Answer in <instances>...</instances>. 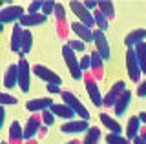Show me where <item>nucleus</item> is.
<instances>
[{"mask_svg": "<svg viewBox=\"0 0 146 144\" xmlns=\"http://www.w3.org/2000/svg\"><path fill=\"white\" fill-rule=\"evenodd\" d=\"M62 57H64V62H66V66H68V71H70L71 79H75V80L84 79V73H82V69H80V62L77 60L75 51H73L68 44L62 46Z\"/></svg>", "mask_w": 146, "mask_h": 144, "instance_id": "nucleus-1", "label": "nucleus"}, {"mask_svg": "<svg viewBox=\"0 0 146 144\" xmlns=\"http://www.w3.org/2000/svg\"><path fill=\"white\" fill-rule=\"evenodd\" d=\"M70 9L71 13L79 18L80 24H84V26H88V28L91 29V26H95V18H93V13L88 11L84 7V2H79V0H71L70 2Z\"/></svg>", "mask_w": 146, "mask_h": 144, "instance_id": "nucleus-2", "label": "nucleus"}, {"mask_svg": "<svg viewBox=\"0 0 146 144\" xmlns=\"http://www.w3.org/2000/svg\"><path fill=\"white\" fill-rule=\"evenodd\" d=\"M126 71H128V77H130L131 82H141L143 71H141V66H139V60H137L133 48H128V51H126Z\"/></svg>", "mask_w": 146, "mask_h": 144, "instance_id": "nucleus-3", "label": "nucleus"}, {"mask_svg": "<svg viewBox=\"0 0 146 144\" xmlns=\"http://www.w3.org/2000/svg\"><path fill=\"white\" fill-rule=\"evenodd\" d=\"M60 97H62V102H64V104L70 106L71 110L80 117L82 120H88V119H90V111L86 110V106L82 104V102H80L75 95H73L71 91H62V93H60Z\"/></svg>", "mask_w": 146, "mask_h": 144, "instance_id": "nucleus-4", "label": "nucleus"}, {"mask_svg": "<svg viewBox=\"0 0 146 144\" xmlns=\"http://www.w3.org/2000/svg\"><path fill=\"white\" fill-rule=\"evenodd\" d=\"M84 84H86V91H88V95L91 98V102H93V106H104V97L100 95V89H99V84H97V79L93 77V75L86 73L84 77Z\"/></svg>", "mask_w": 146, "mask_h": 144, "instance_id": "nucleus-5", "label": "nucleus"}, {"mask_svg": "<svg viewBox=\"0 0 146 144\" xmlns=\"http://www.w3.org/2000/svg\"><path fill=\"white\" fill-rule=\"evenodd\" d=\"M31 71H33V67L27 64V60L26 58H20V60H18V88H20L24 93L29 91Z\"/></svg>", "mask_w": 146, "mask_h": 144, "instance_id": "nucleus-6", "label": "nucleus"}, {"mask_svg": "<svg viewBox=\"0 0 146 144\" xmlns=\"http://www.w3.org/2000/svg\"><path fill=\"white\" fill-rule=\"evenodd\" d=\"M124 91H126V82L124 80H117V82L108 89L106 95H104V108H115L117 100L121 98V95Z\"/></svg>", "mask_w": 146, "mask_h": 144, "instance_id": "nucleus-7", "label": "nucleus"}, {"mask_svg": "<svg viewBox=\"0 0 146 144\" xmlns=\"http://www.w3.org/2000/svg\"><path fill=\"white\" fill-rule=\"evenodd\" d=\"M26 15V11L20 6H6L0 11V24H13V22H20V18Z\"/></svg>", "mask_w": 146, "mask_h": 144, "instance_id": "nucleus-8", "label": "nucleus"}, {"mask_svg": "<svg viewBox=\"0 0 146 144\" xmlns=\"http://www.w3.org/2000/svg\"><path fill=\"white\" fill-rule=\"evenodd\" d=\"M93 42H95V51H97L104 60H108V58L111 57V51H110V44H108V38H106V35H104V31L93 29Z\"/></svg>", "mask_w": 146, "mask_h": 144, "instance_id": "nucleus-9", "label": "nucleus"}, {"mask_svg": "<svg viewBox=\"0 0 146 144\" xmlns=\"http://www.w3.org/2000/svg\"><path fill=\"white\" fill-rule=\"evenodd\" d=\"M42 115L40 113H33L27 119V122L24 126V141H31L38 131H42Z\"/></svg>", "mask_w": 146, "mask_h": 144, "instance_id": "nucleus-10", "label": "nucleus"}, {"mask_svg": "<svg viewBox=\"0 0 146 144\" xmlns=\"http://www.w3.org/2000/svg\"><path fill=\"white\" fill-rule=\"evenodd\" d=\"M33 73H35L38 79L46 80L48 84H57V86H60V84H62V79L58 77V75L55 73L53 69H49V67H46V66H42V64L33 66Z\"/></svg>", "mask_w": 146, "mask_h": 144, "instance_id": "nucleus-11", "label": "nucleus"}, {"mask_svg": "<svg viewBox=\"0 0 146 144\" xmlns=\"http://www.w3.org/2000/svg\"><path fill=\"white\" fill-rule=\"evenodd\" d=\"M55 104L51 98L48 97H42V98H31V100L26 102V110L31 111V113H42L44 110H49Z\"/></svg>", "mask_w": 146, "mask_h": 144, "instance_id": "nucleus-12", "label": "nucleus"}, {"mask_svg": "<svg viewBox=\"0 0 146 144\" xmlns=\"http://www.w3.org/2000/svg\"><path fill=\"white\" fill-rule=\"evenodd\" d=\"M91 126H88V120H68V122H64L60 126V131L62 133H82V131H88Z\"/></svg>", "mask_w": 146, "mask_h": 144, "instance_id": "nucleus-13", "label": "nucleus"}, {"mask_svg": "<svg viewBox=\"0 0 146 144\" xmlns=\"http://www.w3.org/2000/svg\"><path fill=\"white\" fill-rule=\"evenodd\" d=\"M70 28H71L73 33L77 35V38H80L82 42H93V29H90L88 26L80 24V22L77 20V22H71Z\"/></svg>", "mask_w": 146, "mask_h": 144, "instance_id": "nucleus-14", "label": "nucleus"}, {"mask_svg": "<svg viewBox=\"0 0 146 144\" xmlns=\"http://www.w3.org/2000/svg\"><path fill=\"white\" fill-rule=\"evenodd\" d=\"M46 18H48V17H44L42 13H36V15L26 13V15L20 18V22H18V26H20L22 29H29V28H33V26H42L46 22Z\"/></svg>", "mask_w": 146, "mask_h": 144, "instance_id": "nucleus-15", "label": "nucleus"}, {"mask_svg": "<svg viewBox=\"0 0 146 144\" xmlns=\"http://www.w3.org/2000/svg\"><path fill=\"white\" fill-rule=\"evenodd\" d=\"M49 110H51L53 115L60 117V119H64L66 122H68V120H75V115H77L75 111H73L68 104H64V102H60V104H57V102H55V104L49 108Z\"/></svg>", "mask_w": 146, "mask_h": 144, "instance_id": "nucleus-16", "label": "nucleus"}, {"mask_svg": "<svg viewBox=\"0 0 146 144\" xmlns=\"http://www.w3.org/2000/svg\"><path fill=\"white\" fill-rule=\"evenodd\" d=\"M15 86H18V64H11L4 73V88L13 89Z\"/></svg>", "mask_w": 146, "mask_h": 144, "instance_id": "nucleus-17", "label": "nucleus"}, {"mask_svg": "<svg viewBox=\"0 0 146 144\" xmlns=\"http://www.w3.org/2000/svg\"><path fill=\"white\" fill-rule=\"evenodd\" d=\"M90 57H91V73H93V77L97 80L102 79L104 77V58L97 51H91Z\"/></svg>", "mask_w": 146, "mask_h": 144, "instance_id": "nucleus-18", "label": "nucleus"}, {"mask_svg": "<svg viewBox=\"0 0 146 144\" xmlns=\"http://www.w3.org/2000/svg\"><path fill=\"white\" fill-rule=\"evenodd\" d=\"M141 129H143V128H141V119H139V115L130 117V120H128V124H126V139L131 142L135 137H139Z\"/></svg>", "mask_w": 146, "mask_h": 144, "instance_id": "nucleus-19", "label": "nucleus"}, {"mask_svg": "<svg viewBox=\"0 0 146 144\" xmlns=\"http://www.w3.org/2000/svg\"><path fill=\"white\" fill-rule=\"evenodd\" d=\"M141 42H146V29H133V31H130L124 38V44L128 48H135L137 44H141Z\"/></svg>", "mask_w": 146, "mask_h": 144, "instance_id": "nucleus-20", "label": "nucleus"}, {"mask_svg": "<svg viewBox=\"0 0 146 144\" xmlns=\"http://www.w3.org/2000/svg\"><path fill=\"white\" fill-rule=\"evenodd\" d=\"M9 141H11V144H20L24 141V128L20 126L18 120H13L9 126Z\"/></svg>", "mask_w": 146, "mask_h": 144, "instance_id": "nucleus-21", "label": "nucleus"}, {"mask_svg": "<svg viewBox=\"0 0 146 144\" xmlns=\"http://www.w3.org/2000/svg\"><path fill=\"white\" fill-rule=\"evenodd\" d=\"M22 38H24V29H22L20 26H13V31H11V49L15 53L22 51Z\"/></svg>", "mask_w": 146, "mask_h": 144, "instance_id": "nucleus-22", "label": "nucleus"}, {"mask_svg": "<svg viewBox=\"0 0 146 144\" xmlns=\"http://www.w3.org/2000/svg\"><path fill=\"white\" fill-rule=\"evenodd\" d=\"M130 102H131V91H130V89H126V91L121 95V98L117 100L115 108H113V110H115V115H119V117L124 115L126 110H128V106H130Z\"/></svg>", "mask_w": 146, "mask_h": 144, "instance_id": "nucleus-23", "label": "nucleus"}, {"mask_svg": "<svg viewBox=\"0 0 146 144\" xmlns=\"http://www.w3.org/2000/svg\"><path fill=\"white\" fill-rule=\"evenodd\" d=\"M99 119H100V122L104 124V128H108L110 129V133H117V135H121L122 131V126L117 122L115 119H111L108 113H100L99 115Z\"/></svg>", "mask_w": 146, "mask_h": 144, "instance_id": "nucleus-24", "label": "nucleus"}, {"mask_svg": "<svg viewBox=\"0 0 146 144\" xmlns=\"http://www.w3.org/2000/svg\"><path fill=\"white\" fill-rule=\"evenodd\" d=\"M135 49V55H137V60H139V66H141V71L146 75V42H141L133 48Z\"/></svg>", "mask_w": 146, "mask_h": 144, "instance_id": "nucleus-25", "label": "nucleus"}, {"mask_svg": "<svg viewBox=\"0 0 146 144\" xmlns=\"http://www.w3.org/2000/svg\"><path fill=\"white\" fill-rule=\"evenodd\" d=\"M99 11L102 13L108 20L115 18V6H113V2H110V0H102V2H99Z\"/></svg>", "mask_w": 146, "mask_h": 144, "instance_id": "nucleus-26", "label": "nucleus"}, {"mask_svg": "<svg viewBox=\"0 0 146 144\" xmlns=\"http://www.w3.org/2000/svg\"><path fill=\"white\" fill-rule=\"evenodd\" d=\"M100 141V128H95V126H91V128L86 131V137L82 144H99Z\"/></svg>", "mask_w": 146, "mask_h": 144, "instance_id": "nucleus-27", "label": "nucleus"}, {"mask_svg": "<svg viewBox=\"0 0 146 144\" xmlns=\"http://www.w3.org/2000/svg\"><path fill=\"white\" fill-rule=\"evenodd\" d=\"M93 18H95V26H97V29H100V31H106V29H108V22H110V20H108L99 9L93 11Z\"/></svg>", "mask_w": 146, "mask_h": 144, "instance_id": "nucleus-28", "label": "nucleus"}, {"mask_svg": "<svg viewBox=\"0 0 146 144\" xmlns=\"http://www.w3.org/2000/svg\"><path fill=\"white\" fill-rule=\"evenodd\" d=\"M106 142H108V144H131L126 137L117 135V133H108V135H106Z\"/></svg>", "mask_w": 146, "mask_h": 144, "instance_id": "nucleus-29", "label": "nucleus"}, {"mask_svg": "<svg viewBox=\"0 0 146 144\" xmlns=\"http://www.w3.org/2000/svg\"><path fill=\"white\" fill-rule=\"evenodd\" d=\"M68 46H70L73 51H84L86 49V42H82L80 38H71V40H68Z\"/></svg>", "mask_w": 146, "mask_h": 144, "instance_id": "nucleus-30", "label": "nucleus"}, {"mask_svg": "<svg viewBox=\"0 0 146 144\" xmlns=\"http://www.w3.org/2000/svg\"><path fill=\"white\" fill-rule=\"evenodd\" d=\"M55 6H57V2H53V0H44L42 2V15L44 17H48V15H51V13H55Z\"/></svg>", "mask_w": 146, "mask_h": 144, "instance_id": "nucleus-31", "label": "nucleus"}, {"mask_svg": "<svg viewBox=\"0 0 146 144\" xmlns=\"http://www.w3.org/2000/svg\"><path fill=\"white\" fill-rule=\"evenodd\" d=\"M55 17H57V20L64 24L66 22V11H64V6L60 2H57V6H55Z\"/></svg>", "mask_w": 146, "mask_h": 144, "instance_id": "nucleus-32", "label": "nucleus"}, {"mask_svg": "<svg viewBox=\"0 0 146 144\" xmlns=\"http://www.w3.org/2000/svg\"><path fill=\"white\" fill-rule=\"evenodd\" d=\"M40 115H42V124L44 126H51L55 122V115L51 113V110H44Z\"/></svg>", "mask_w": 146, "mask_h": 144, "instance_id": "nucleus-33", "label": "nucleus"}, {"mask_svg": "<svg viewBox=\"0 0 146 144\" xmlns=\"http://www.w3.org/2000/svg\"><path fill=\"white\" fill-rule=\"evenodd\" d=\"M42 2H44V0H35V2H31L29 7H27V13H29V15H36V13H40V11H42Z\"/></svg>", "mask_w": 146, "mask_h": 144, "instance_id": "nucleus-34", "label": "nucleus"}, {"mask_svg": "<svg viewBox=\"0 0 146 144\" xmlns=\"http://www.w3.org/2000/svg\"><path fill=\"white\" fill-rule=\"evenodd\" d=\"M79 62H80V69H82V73H86V71H90V69H91V57H90V55H84Z\"/></svg>", "mask_w": 146, "mask_h": 144, "instance_id": "nucleus-35", "label": "nucleus"}, {"mask_svg": "<svg viewBox=\"0 0 146 144\" xmlns=\"http://www.w3.org/2000/svg\"><path fill=\"white\" fill-rule=\"evenodd\" d=\"M18 100L13 95H7V93H2V95H0V104H2V106H7V104H13V106H15Z\"/></svg>", "mask_w": 146, "mask_h": 144, "instance_id": "nucleus-36", "label": "nucleus"}, {"mask_svg": "<svg viewBox=\"0 0 146 144\" xmlns=\"http://www.w3.org/2000/svg\"><path fill=\"white\" fill-rule=\"evenodd\" d=\"M84 7L88 11H95V9H99V2H95V0H86V2H84Z\"/></svg>", "mask_w": 146, "mask_h": 144, "instance_id": "nucleus-37", "label": "nucleus"}, {"mask_svg": "<svg viewBox=\"0 0 146 144\" xmlns=\"http://www.w3.org/2000/svg\"><path fill=\"white\" fill-rule=\"evenodd\" d=\"M137 95H139L141 98L146 97V79H144V82H141L139 86H137Z\"/></svg>", "mask_w": 146, "mask_h": 144, "instance_id": "nucleus-38", "label": "nucleus"}, {"mask_svg": "<svg viewBox=\"0 0 146 144\" xmlns=\"http://www.w3.org/2000/svg\"><path fill=\"white\" fill-rule=\"evenodd\" d=\"M46 89H48L49 93H62V91H60V86H57V84H48V86H46Z\"/></svg>", "mask_w": 146, "mask_h": 144, "instance_id": "nucleus-39", "label": "nucleus"}, {"mask_svg": "<svg viewBox=\"0 0 146 144\" xmlns=\"http://www.w3.org/2000/svg\"><path fill=\"white\" fill-rule=\"evenodd\" d=\"M4 120H6V108H0V124H4Z\"/></svg>", "mask_w": 146, "mask_h": 144, "instance_id": "nucleus-40", "label": "nucleus"}, {"mask_svg": "<svg viewBox=\"0 0 146 144\" xmlns=\"http://www.w3.org/2000/svg\"><path fill=\"white\" fill-rule=\"evenodd\" d=\"M131 144H146V142H144V139H143V137L139 135V137H135L133 141H131Z\"/></svg>", "mask_w": 146, "mask_h": 144, "instance_id": "nucleus-41", "label": "nucleus"}, {"mask_svg": "<svg viewBox=\"0 0 146 144\" xmlns=\"http://www.w3.org/2000/svg\"><path fill=\"white\" fill-rule=\"evenodd\" d=\"M139 119H141V122L146 126V111H141V113H139Z\"/></svg>", "mask_w": 146, "mask_h": 144, "instance_id": "nucleus-42", "label": "nucleus"}, {"mask_svg": "<svg viewBox=\"0 0 146 144\" xmlns=\"http://www.w3.org/2000/svg\"><path fill=\"white\" fill-rule=\"evenodd\" d=\"M139 135L144 139V142H146V128H143V129H141V133H139Z\"/></svg>", "mask_w": 146, "mask_h": 144, "instance_id": "nucleus-43", "label": "nucleus"}, {"mask_svg": "<svg viewBox=\"0 0 146 144\" xmlns=\"http://www.w3.org/2000/svg\"><path fill=\"white\" fill-rule=\"evenodd\" d=\"M66 144H82V141H70V142H66Z\"/></svg>", "mask_w": 146, "mask_h": 144, "instance_id": "nucleus-44", "label": "nucleus"}, {"mask_svg": "<svg viewBox=\"0 0 146 144\" xmlns=\"http://www.w3.org/2000/svg\"><path fill=\"white\" fill-rule=\"evenodd\" d=\"M2 144H7V142H2Z\"/></svg>", "mask_w": 146, "mask_h": 144, "instance_id": "nucleus-45", "label": "nucleus"}]
</instances>
